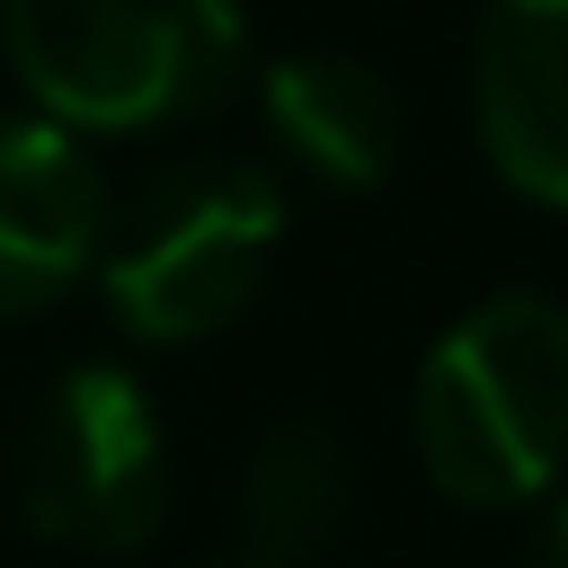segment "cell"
Returning <instances> with one entry per match:
<instances>
[{
	"instance_id": "cell-1",
	"label": "cell",
	"mask_w": 568,
	"mask_h": 568,
	"mask_svg": "<svg viewBox=\"0 0 568 568\" xmlns=\"http://www.w3.org/2000/svg\"><path fill=\"white\" fill-rule=\"evenodd\" d=\"M0 44L36 115L71 133L186 124L248 71L240 0H0Z\"/></svg>"
},
{
	"instance_id": "cell-2",
	"label": "cell",
	"mask_w": 568,
	"mask_h": 568,
	"mask_svg": "<svg viewBox=\"0 0 568 568\" xmlns=\"http://www.w3.org/2000/svg\"><path fill=\"white\" fill-rule=\"evenodd\" d=\"M417 453L453 506H524L568 470V302L488 293L417 373Z\"/></svg>"
},
{
	"instance_id": "cell-3",
	"label": "cell",
	"mask_w": 568,
	"mask_h": 568,
	"mask_svg": "<svg viewBox=\"0 0 568 568\" xmlns=\"http://www.w3.org/2000/svg\"><path fill=\"white\" fill-rule=\"evenodd\" d=\"M275 248H284V195L257 160H178L124 213L106 204L98 284L133 337L195 346L257 302Z\"/></svg>"
},
{
	"instance_id": "cell-4",
	"label": "cell",
	"mask_w": 568,
	"mask_h": 568,
	"mask_svg": "<svg viewBox=\"0 0 568 568\" xmlns=\"http://www.w3.org/2000/svg\"><path fill=\"white\" fill-rule=\"evenodd\" d=\"M18 497L27 524L62 550L89 559L142 550L169 515V435L151 390L124 364H71L27 417Z\"/></svg>"
},
{
	"instance_id": "cell-5",
	"label": "cell",
	"mask_w": 568,
	"mask_h": 568,
	"mask_svg": "<svg viewBox=\"0 0 568 568\" xmlns=\"http://www.w3.org/2000/svg\"><path fill=\"white\" fill-rule=\"evenodd\" d=\"M470 124L488 169L568 213V0H488L470 36Z\"/></svg>"
},
{
	"instance_id": "cell-6",
	"label": "cell",
	"mask_w": 568,
	"mask_h": 568,
	"mask_svg": "<svg viewBox=\"0 0 568 568\" xmlns=\"http://www.w3.org/2000/svg\"><path fill=\"white\" fill-rule=\"evenodd\" d=\"M106 240V178L53 115H0V320L62 302Z\"/></svg>"
},
{
	"instance_id": "cell-7",
	"label": "cell",
	"mask_w": 568,
	"mask_h": 568,
	"mask_svg": "<svg viewBox=\"0 0 568 568\" xmlns=\"http://www.w3.org/2000/svg\"><path fill=\"white\" fill-rule=\"evenodd\" d=\"M257 115L275 151L320 186H382L408 151L399 89L355 53H284L257 71Z\"/></svg>"
},
{
	"instance_id": "cell-8",
	"label": "cell",
	"mask_w": 568,
	"mask_h": 568,
	"mask_svg": "<svg viewBox=\"0 0 568 568\" xmlns=\"http://www.w3.org/2000/svg\"><path fill=\"white\" fill-rule=\"evenodd\" d=\"M355 515V444L328 417H275L240 470V550L248 568H302L337 550Z\"/></svg>"
},
{
	"instance_id": "cell-9",
	"label": "cell",
	"mask_w": 568,
	"mask_h": 568,
	"mask_svg": "<svg viewBox=\"0 0 568 568\" xmlns=\"http://www.w3.org/2000/svg\"><path fill=\"white\" fill-rule=\"evenodd\" d=\"M515 568H568V497L541 506V524L524 532V559H515Z\"/></svg>"
},
{
	"instance_id": "cell-10",
	"label": "cell",
	"mask_w": 568,
	"mask_h": 568,
	"mask_svg": "<svg viewBox=\"0 0 568 568\" xmlns=\"http://www.w3.org/2000/svg\"><path fill=\"white\" fill-rule=\"evenodd\" d=\"M240 568H248V559H240Z\"/></svg>"
}]
</instances>
